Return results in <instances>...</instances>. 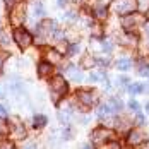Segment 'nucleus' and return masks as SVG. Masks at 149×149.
<instances>
[{
	"instance_id": "nucleus-8",
	"label": "nucleus",
	"mask_w": 149,
	"mask_h": 149,
	"mask_svg": "<svg viewBox=\"0 0 149 149\" xmlns=\"http://www.w3.org/2000/svg\"><path fill=\"white\" fill-rule=\"evenodd\" d=\"M24 19H26L24 5H17V7H14V9H12V15H10L12 24H14V26H19V24H22V22H24Z\"/></svg>"
},
{
	"instance_id": "nucleus-16",
	"label": "nucleus",
	"mask_w": 149,
	"mask_h": 149,
	"mask_svg": "<svg viewBox=\"0 0 149 149\" xmlns=\"http://www.w3.org/2000/svg\"><path fill=\"white\" fill-rule=\"evenodd\" d=\"M142 91H144V84H141V82L129 84V93H130V94H139V93H142Z\"/></svg>"
},
{
	"instance_id": "nucleus-1",
	"label": "nucleus",
	"mask_w": 149,
	"mask_h": 149,
	"mask_svg": "<svg viewBox=\"0 0 149 149\" xmlns=\"http://www.w3.org/2000/svg\"><path fill=\"white\" fill-rule=\"evenodd\" d=\"M137 9V0H111V10L118 15H125Z\"/></svg>"
},
{
	"instance_id": "nucleus-20",
	"label": "nucleus",
	"mask_w": 149,
	"mask_h": 149,
	"mask_svg": "<svg viewBox=\"0 0 149 149\" xmlns=\"http://www.w3.org/2000/svg\"><path fill=\"white\" fill-rule=\"evenodd\" d=\"M137 74L141 75V77H149V65H146V63L139 65L137 67Z\"/></svg>"
},
{
	"instance_id": "nucleus-31",
	"label": "nucleus",
	"mask_w": 149,
	"mask_h": 149,
	"mask_svg": "<svg viewBox=\"0 0 149 149\" xmlns=\"http://www.w3.org/2000/svg\"><path fill=\"white\" fill-rule=\"evenodd\" d=\"M57 3H58V7H63L65 5V0H57Z\"/></svg>"
},
{
	"instance_id": "nucleus-5",
	"label": "nucleus",
	"mask_w": 149,
	"mask_h": 149,
	"mask_svg": "<svg viewBox=\"0 0 149 149\" xmlns=\"http://www.w3.org/2000/svg\"><path fill=\"white\" fill-rule=\"evenodd\" d=\"M14 40L21 48H28L33 43V36L26 29H22V28H15L14 29Z\"/></svg>"
},
{
	"instance_id": "nucleus-33",
	"label": "nucleus",
	"mask_w": 149,
	"mask_h": 149,
	"mask_svg": "<svg viewBox=\"0 0 149 149\" xmlns=\"http://www.w3.org/2000/svg\"><path fill=\"white\" fill-rule=\"evenodd\" d=\"M3 60H5V57H3V55H0V67H2V63H3Z\"/></svg>"
},
{
	"instance_id": "nucleus-2",
	"label": "nucleus",
	"mask_w": 149,
	"mask_h": 149,
	"mask_svg": "<svg viewBox=\"0 0 149 149\" xmlns=\"http://www.w3.org/2000/svg\"><path fill=\"white\" fill-rule=\"evenodd\" d=\"M122 24H123L125 31L132 33V31L139 29V26H141V24H144V15H142V14H137V12L125 14V15H123V19H122Z\"/></svg>"
},
{
	"instance_id": "nucleus-15",
	"label": "nucleus",
	"mask_w": 149,
	"mask_h": 149,
	"mask_svg": "<svg viewBox=\"0 0 149 149\" xmlns=\"http://www.w3.org/2000/svg\"><path fill=\"white\" fill-rule=\"evenodd\" d=\"M81 65H82V69H93V67L96 65V58L91 57V55H86V57H82Z\"/></svg>"
},
{
	"instance_id": "nucleus-12",
	"label": "nucleus",
	"mask_w": 149,
	"mask_h": 149,
	"mask_svg": "<svg viewBox=\"0 0 149 149\" xmlns=\"http://www.w3.org/2000/svg\"><path fill=\"white\" fill-rule=\"evenodd\" d=\"M67 75H69V77H70L72 81H77V82H79V81L82 79V74H81V72H79V70L75 69L72 63H70V65H67Z\"/></svg>"
},
{
	"instance_id": "nucleus-22",
	"label": "nucleus",
	"mask_w": 149,
	"mask_h": 149,
	"mask_svg": "<svg viewBox=\"0 0 149 149\" xmlns=\"http://www.w3.org/2000/svg\"><path fill=\"white\" fill-rule=\"evenodd\" d=\"M91 81H94V82L106 81V75H104V72H93V74H91Z\"/></svg>"
},
{
	"instance_id": "nucleus-32",
	"label": "nucleus",
	"mask_w": 149,
	"mask_h": 149,
	"mask_svg": "<svg viewBox=\"0 0 149 149\" xmlns=\"http://www.w3.org/2000/svg\"><path fill=\"white\" fill-rule=\"evenodd\" d=\"M144 29H146V34L149 36V21L146 22V26H144Z\"/></svg>"
},
{
	"instance_id": "nucleus-24",
	"label": "nucleus",
	"mask_w": 149,
	"mask_h": 149,
	"mask_svg": "<svg viewBox=\"0 0 149 149\" xmlns=\"http://www.w3.org/2000/svg\"><path fill=\"white\" fill-rule=\"evenodd\" d=\"M101 48H103L106 53H111V50H113V43H111V41H103Z\"/></svg>"
},
{
	"instance_id": "nucleus-13",
	"label": "nucleus",
	"mask_w": 149,
	"mask_h": 149,
	"mask_svg": "<svg viewBox=\"0 0 149 149\" xmlns=\"http://www.w3.org/2000/svg\"><path fill=\"white\" fill-rule=\"evenodd\" d=\"M108 14V10H106V7H104L101 2H98L96 5H94V15L98 17V19H104Z\"/></svg>"
},
{
	"instance_id": "nucleus-10",
	"label": "nucleus",
	"mask_w": 149,
	"mask_h": 149,
	"mask_svg": "<svg viewBox=\"0 0 149 149\" xmlns=\"http://www.w3.org/2000/svg\"><path fill=\"white\" fill-rule=\"evenodd\" d=\"M52 72H53L52 62H41V63L38 65V74L41 75V77H46V75H50Z\"/></svg>"
},
{
	"instance_id": "nucleus-30",
	"label": "nucleus",
	"mask_w": 149,
	"mask_h": 149,
	"mask_svg": "<svg viewBox=\"0 0 149 149\" xmlns=\"http://www.w3.org/2000/svg\"><path fill=\"white\" fill-rule=\"evenodd\" d=\"M137 123H144V117H142L139 111H137Z\"/></svg>"
},
{
	"instance_id": "nucleus-35",
	"label": "nucleus",
	"mask_w": 149,
	"mask_h": 149,
	"mask_svg": "<svg viewBox=\"0 0 149 149\" xmlns=\"http://www.w3.org/2000/svg\"><path fill=\"white\" fill-rule=\"evenodd\" d=\"M146 111H148V113H149V103L146 104Z\"/></svg>"
},
{
	"instance_id": "nucleus-17",
	"label": "nucleus",
	"mask_w": 149,
	"mask_h": 149,
	"mask_svg": "<svg viewBox=\"0 0 149 149\" xmlns=\"http://www.w3.org/2000/svg\"><path fill=\"white\" fill-rule=\"evenodd\" d=\"M108 104H110V108L113 110V111H120L122 110V101H120L118 98H110V101H108Z\"/></svg>"
},
{
	"instance_id": "nucleus-26",
	"label": "nucleus",
	"mask_w": 149,
	"mask_h": 149,
	"mask_svg": "<svg viewBox=\"0 0 149 149\" xmlns=\"http://www.w3.org/2000/svg\"><path fill=\"white\" fill-rule=\"evenodd\" d=\"M129 108L134 110V111H141V106H139V103H137L135 100H130V101H129Z\"/></svg>"
},
{
	"instance_id": "nucleus-27",
	"label": "nucleus",
	"mask_w": 149,
	"mask_h": 149,
	"mask_svg": "<svg viewBox=\"0 0 149 149\" xmlns=\"http://www.w3.org/2000/svg\"><path fill=\"white\" fill-rule=\"evenodd\" d=\"M118 82H120V86H127V84H130V79H129L127 75H120Z\"/></svg>"
},
{
	"instance_id": "nucleus-23",
	"label": "nucleus",
	"mask_w": 149,
	"mask_h": 149,
	"mask_svg": "<svg viewBox=\"0 0 149 149\" xmlns=\"http://www.w3.org/2000/svg\"><path fill=\"white\" fill-rule=\"evenodd\" d=\"M46 55H48V62H52V63H53V62H58V60H60V55L57 53V52H53V50H50Z\"/></svg>"
},
{
	"instance_id": "nucleus-4",
	"label": "nucleus",
	"mask_w": 149,
	"mask_h": 149,
	"mask_svg": "<svg viewBox=\"0 0 149 149\" xmlns=\"http://www.w3.org/2000/svg\"><path fill=\"white\" fill-rule=\"evenodd\" d=\"M91 139H93L94 144H104V142H108V141L113 139V132L110 129H106V127H100V129H96L93 132Z\"/></svg>"
},
{
	"instance_id": "nucleus-11",
	"label": "nucleus",
	"mask_w": 149,
	"mask_h": 149,
	"mask_svg": "<svg viewBox=\"0 0 149 149\" xmlns=\"http://www.w3.org/2000/svg\"><path fill=\"white\" fill-rule=\"evenodd\" d=\"M132 67V60L129 58V57H122V58H118V62H117V69L118 70H129Z\"/></svg>"
},
{
	"instance_id": "nucleus-3",
	"label": "nucleus",
	"mask_w": 149,
	"mask_h": 149,
	"mask_svg": "<svg viewBox=\"0 0 149 149\" xmlns=\"http://www.w3.org/2000/svg\"><path fill=\"white\" fill-rule=\"evenodd\" d=\"M50 89H52V94L55 96V100H58L60 96H63L67 93L69 86H67V82H65V79L62 75H55L50 81Z\"/></svg>"
},
{
	"instance_id": "nucleus-34",
	"label": "nucleus",
	"mask_w": 149,
	"mask_h": 149,
	"mask_svg": "<svg viewBox=\"0 0 149 149\" xmlns=\"http://www.w3.org/2000/svg\"><path fill=\"white\" fill-rule=\"evenodd\" d=\"M70 2H75V3H81L82 0H70Z\"/></svg>"
},
{
	"instance_id": "nucleus-6",
	"label": "nucleus",
	"mask_w": 149,
	"mask_h": 149,
	"mask_svg": "<svg viewBox=\"0 0 149 149\" xmlns=\"http://www.w3.org/2000/svg\"><path fill=\"white\" fill-rule=\"evenodd\" d=\"M146 141H148V135H146V132H144L142 129L132 130V132L129 134V139H127V142H129L130 146H141V144H144Z\"/></svg>"
},
{
	"instance_id": "nucleus-7",
	"label": "nucleus",
	"mask_w": 149,
	"mask_h": 149,
	"mask_svg": "<svg viewBox=\"0 0 149 149\" xmlns=\"http://www.w3.org/2000/svg\"><path fill=\"white\" fill-rule=\"evenodd\" d=\"M77 98H79V101L84 104V106H93V104L96 103V93L94 91H88V89H84V91H79L77 93Z\"/></svg>"
},
{
	"instance_id": "nucleus-21",
	"label": "nucleus",
	"mask_w": 149,
	"mask_h": 149,
	"mask_svg": "<svg viewBox=\"0 0 149 149\" xmlns=\"http://www.w3.org/2000/svg\"><path fill=\"white\" fill-rule=\"evenodd\" d=\"M10 132V127L3 122V120H0V137H5V135H9Z\"/></svg>"
},
{
	"instance_id": "nucleus-9",
	"label": "nucleus",
	"mask_w": 149,
	"mask_h": 149,
	"mask_svg": "<svg viewBox=\"0 0 149 149\" xmlns=\"http://www.w3.org/2000/svg\"><path fill=\"white\" fill-rule=\"evenodd\" d=\"M10 130H12V135H14L15 139L26 137V129H24V125H22L19 120H14V123L10 125Z\"/></svg>"
},
{
	"instance_id": "nucleus-29",
	"label": "nucleus",
	"mask_w": 149,
	"mask_h": 149,
	"mask_svg": "<svg viewBox=\"0 0 149 149\" xmlns=\"http://www.w3.org/2000/svg\"><path fill=\"white\" fill-rule=\"evenodd\" d=\"M65 19H69V21H74V19H75V14H74V12H69V14H65Z\"/></svg>"
},
{
	"instance_id": "nucleus-18",
	"label": "nucleus",
	"mask_w": 149,
	"mask_h": 149,
	"mask_svg": "<svg viewBox=\"0 0 149 149\" xmlns=\"http://www.w3.org/2000/svg\"><path fill=\"white\" fill-rule=\"evenodd\" d=\"M33 122H34V127H45L46 125V117L45 115H36Z\"/></svg>"
},
{
	"instance_id": "nucleus-28",
	"label": "nucleus",
	"mask_w": 149,
	"mask_h": 149,
	"mask_svg": "<svg viewBox=\"0 0 149 149\" xmlns=\"http://www.w3.org/2000/svg\"><path fill=\"white\" fill-rule=\"evenodd\" d=\"M5 115H7V108H5V106H3V104H0V117H2V118H3V117H5Z\"/></svg>"
},
{
	"instance_id": "nucleus-19",
	"label": "nucleus",
	"mask_w": 149,
	"mask_h": 149,
	"mask_svg": "<svg viewBox=\"0 0 149 149\" xmlns=\"http://www.w3.org/2000/svg\"><path fill=\"white\" fill-rule=\"evenodd\" d=\"M34 15H36V17L45 15V7H43L41 2H36V3H34Z\"/></svg>"
},
{
	"instance_id": "nucleus-14",
	"label": "nucleus",
	"mask_w": 149,
	"mask_h": 149,
	"mask_svg": "<svg viewBox=\"0 0 149 149\" xmlns=\"http://www.w3.org/2000/svg\"><path fill=\"white\" fill-rule=\"evenodd\" d=\"M111 108H110V104H101L100 108H98V111H96V115L100 117V118H106L108 115H111Z\"/></svg>"
},
{
	"instance_id": "nucleus-25",
	"label": "nucleus",
	"mask_w": 149,
	"mask_h": 149,
	"mask_svg": "<svg viewBox=\"0 0 149 149\" xmlns=\"http://www.w3.org/2000/svg\"><path fill=\"white\" fill-rule=\"evenodd\" d=\"M77 52H79V45H77V43H72V45L67 48V53H69V55H75Z\"/></svg>"
}]
</instances>
